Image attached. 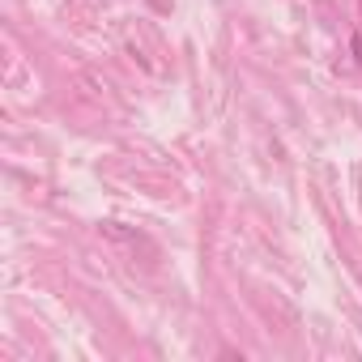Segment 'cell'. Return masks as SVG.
I'll use <instances>...</instances> for the list:
<instances>
[{
  "label": "cell",
  "instance_id": "6da1fadb",
  "mask_svg": "<svg viewBox=\"0 0 362 362\" xmlns=\"http://www.w3.org/2000/svg\"><path fill=\"white\" fill-rule=\"evenodd\" d=\"M354 64H362V35H354Z\"/></svg>",
  "mask_w": 362,
  "mask_h": 362
}]
</instances>
